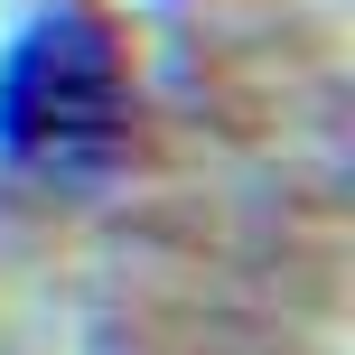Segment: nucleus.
I'll use <instances>...</instances> for the list:
<instances>
[{
    "label": "nucleus",
    "mask_w": 355,
    "mask_h": 355,
    "mask_svg": "<svg viewBox=\"0 0 355 355\" xmlns=\"http://www.w3.org/2000/svg\"><path fill=\"white\" fill-rule=\"evenodd\" d=\"M122 56L85 10H37L0 56V150L28 178H103L122 150Z\"/></svg>",
    "instance_id": "obj_1"
}]
</instances>
